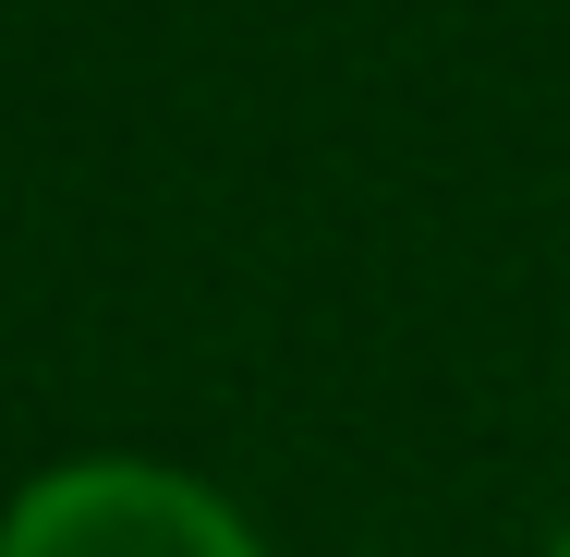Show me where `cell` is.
I'll use <instances>...</instances> for the list:
<instances>
[{"instance_id": "1", "label": "cell", "mask_w": 570, "mask_h": 557, "mask_svg": "<svg viewBox=\"0 0 570 557\" xmlns=\"http://www.w3.org/2000/svg\"><path fill=\"white\" fill-rule=\"evenodd\" d=\"M0 557H267L219 485L170 460H61L0 509Z\"/></svg>"}, {"instance_id": "2", "label": "cell", "mask_w": 570, "mask_h": 557, "mask_svg": "<svg viewBox=\"0 0 570 557\" xmlns=\"http://www.w3.org/2000/svg\"><path fill=\"white\" fill-rule=\"evenodd\" d=\"M559 557H570V534H559Z\"/></svg>"}]
</instances>
